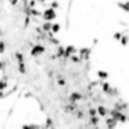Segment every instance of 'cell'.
<instances>
[{"mask_svg":"<svg viewBox=\"0 0 129 129\" xmlns=\"http://www.w3.org/2000/svg\"><path fill=\"white\" fill-rule=\"evenodd\" d=\"M43 18H44L46 21H52V20L56 18V12H55L53 9H46V11L43 12Z\"/></svg>","mask_w":129,"mask_h":129,"instance_id":"obj_1","label":"cell"},{"mask_svg":"<svg viewBox=\"0 0 129 129\" xmlns=\"http://www.w3.org/2000/svg\"><path fill=\"white\" fill-rule=\"evenodd\" d=\"M43 52H44V49H43L41 46H37V47L32 49V55H40V53H43Z\"/></svg>","mask_w":129,"mask_h":129,"instance_id":"obj_2","label":"cell"},{"mask_svg":"<svg viewBox=\"0 0 129 129\" xmlns=\"http://www.w3.org/2000/svg\"><path fill=\"white\" fill-rule=\"evenodd\" d=\"M72 53H76V49H75L73 46H67V49H66V55L69 56V55H72Z\"/></svg>","mask_w":129,"mask_h":129,"instance_id":"obj_3","label":"cell"},{"mask_svg":"<svg viewBox=\"0 0 129 129\" xmlns=\"http://www.w3.org/2000/svg\"><path fill=\"white\" fill-rule=\"evenodd\" d=\"M118 6H120L121 9H124V11H127V12H129V2H124V3H118Z\"/></svg>","mask_w":129,"mask_h":129,"instance_id":"obj_4","label":"cell"},{"mask_svg":"<svg viewBox=\"0 0 129 129\" xmlns=\"http://www.w3.org/2000/svg\"><path fill=\"white\" fill-rule=\"evenodd\" d=\"M97 75H99V78H100V79H106V78H108V73H106V72H103V70H100Z\"/></svg>","mask_w":129,"mask_h":129,"instance_id":"obj_5","label":"cell"},{"mask_svg":"<svg viewBox=\"0 0 129 129\" xmlns=\"http://www.w3.org/2000/svg\"><path fill=\"white\" fill-rule=\"evenodd\" d=\"M23 129H38V126L37 124H24Z\"/></svg>","mask_w":129,"mask_h":129,"instance_id":"obj_6","label":"cell"},{"mask_svg":"<svg viewBox=\"0 0 129 129\" xmlns=\"http://www.w3.org/2000/svg\"><path fill=\"white\" fill-rule=\"evenodd\" d=\"M52 32H59V24H52Z\"/></svg>","mask_w":129,"mask_h":129,"instance_id":"obj_7","label":"cell"},{"mask_svg":"<svg viewBox=\"0 0 129 129\" xmlns=\"http://www.w3.org/2000/svg\"><path fill=\"white\" fill-rule=\"evenodd\" d=\"M99 114L100 115H106V109L105 108H99Z\"/></svg>","mask_w":129,"mask_h":129,"instance_id":"obj_8","label":"cell"},{"mask_svg":"<svg viewBox=\"0 0 129 129\" xmlns=\"http://www.w3.org/2000/svg\"><path fill=\"white\" fill-rule=\"evenodd\" d=\"M50 6H52V8H58L59 5H58V2H52V3H50Z\"/></svg>","mask_w":129,"mask_h":129,"instance_id":"obj_9","label":"cell"},{"mask_svg":"<svg viewBox=\"0 0 129 129\" xmlns=\"http://www.w3.org/2000/svg\"><path fill=\"white\" fill-rule=\"evenodd\" d=\"M3 50H5V44H3V43H0V53H2Z\"/></svg>","mask_w":129,"mask_h":129,"instance_id":"obj_10","label":"cell"},{"mask_svg":"<svg viewBox=\"0 0 129 129\" xmlns=\"http://www.w3.org/2000/svg\"><path fill=\"white\" fill-rule=\"evenodd\" d=\"M37 2H44V0H37Z\"/></svg>","mask_w":129,"mask_h":129,"instance_id":"obj_11","label":"cell"}]
</instances>
